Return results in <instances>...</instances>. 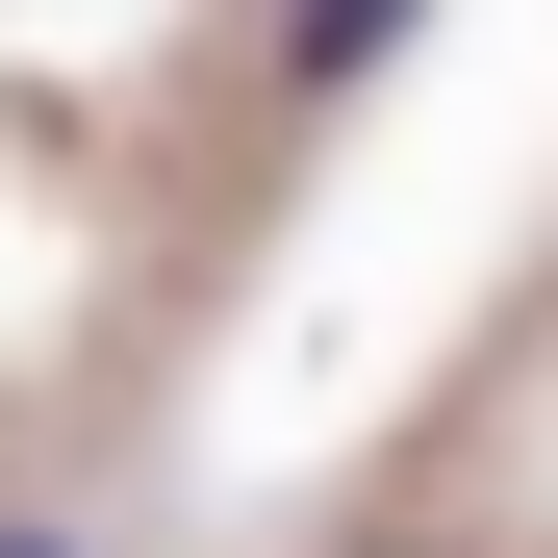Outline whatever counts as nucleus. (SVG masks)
<instances>
[{"label":"nucleus","mask_w":558,"mask_h":558,"mask_svg":"<svg viewBox=\"0 0 558 558\" xmlns=\"http://www.w3.org/2000/svg\"><path fill=\"white\" fill-rule=\"evenodd\" d=\"M407 26V0H305V76H355V51H381Z\"/></svg>","instance_id":"f257e3e1"},{"label":"nucleus","mask_w":558,"mask_h":558,"mask_svg":"<svg viewBox=\"0 0 558 558\" xmlns=\"http://www.w3.org/2000/svg\"><path fill=\"white\" fill-rule=\"evenodd\" d=\"M0 558H102V533H76V508H0Z\"/></svg>","instance_id":"f03ea898"},{"label":"nucleus","mask_w":558,"mask_h":558,"mask_svg":"<svg viewBox=\"0 0 558 558\" xmlns=\"http://www.w3.org/2000/svg\"><path fill=\"white\" fill-rule=\"evenodd\" d=\"M330 558H457V533H330Z\"/></svg>","instance_id":"7ed1b4c3"}]
</instances>
